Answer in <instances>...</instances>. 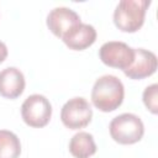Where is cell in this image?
<instances>
[{
    "label": "cell",
    "mask_w": 158,
    "mask_h": 158,
    "mask_svg": "<svg viewBox=\"0 0 158 158\" xmlns=\"http://www.w3.org/2000/svg\"><path fill=\"white\" fill-rule=\"evenodd\" d=\"M125 88L122 81L115 75H102L94 83L91 90V101L94 106L102 112L116 110L123 101Z\"/></svg>",
    "instance_id": "obj_1"
},
{
    "label": "cell",
    "mask_w": 158,
    "mask_h": 158,
    "mask_svg": "<svg viewBox=\"0 0 158 158\" xmlns=\"http://www.w3.org/2000/svg\"><path fill=\"white\" fill-rule=\"evenodd\" d=\"M149 0H121L114 11V23L122 32L138 31L146 17Z\"/></svg>",
    "instance_id": "obj_2"
},
{
    "label": "cell",
    "mask_w": 158,
    "mask_h": 158,
    "mask_svg": "<svg viewBox=\"0 0 158 158\" xmlns=\"http://www.w3.org/2000/svg\"><path fill=\"white\" fill-rule=\"evenodd\" d=\"M112 139L120 144H133L143 137L144 126L142 120L130 112L114 117L109 126Z\"/></svg>",
    "instance_id": "obj_3"
},
{
    "label": "cell",
    "mask_w": 158,
    "mask_h": 158,
    "mask_svg": "<svg viewBox=\"0 0 158 158\" xmlns=\"http://www.w3.org/2000/svg\"><path fill=\"white\" fill-rule=\"evenodd\" d=\"M21 116L26 125L30 127L46 126L52 116V105L49 100L40 94L30 95L21 106Z\"/></svg>",
    "instance_id": "obj_4"
},
{
    "label": "cell",
    "mask_w": 158,
    "mask_h": 158,
    "mask_svg": "<svg viewBox=\"0 0 158 158\" xmlns=\"http://www.w3.org/2000/svg\"><path fill=\"white\" fill-rule=\"evenodd\" d=\"M93 117L90 104L80 96L69 99L60 110V120L63 125L70 130H79L88 126Z\"/></svg>",
    "instance_id": "obj_5"
},
{
    "label": "cell",
    "mask_w": 158,
    "mask_h": 158,
    "mask_svg": "<svg viewBox=\"0 0 158 158\" xmlns=\"http://www.w3.org/2000/svg\"><path fill=\"white\" fill-rule=\"evenodd\" d=\"M99 57L104 64L126 70L135 59V49L125 42L109 41L100 47Z\"/></svg>",
    "instance_id": "obj_6"
},
{
    "label": "cell",
    "mask_w": 158,
    "mask_h": 158,
    "mask_svg": "<svg viewBox=\"0 0 158 158\" xmlns=\"http://www.w3.org/2000/svg\"><path fill=\"white\" fill-rule=\"evenodd\" d=\"M80 22L79 15L74 10L64 6L54 7L47 16V26L49 31L58 38H62L69 30Z\"/></svg>",
    "instance_id": "obj_7"
},
{
    "label": "cell",
    "mask_w": 158,
    "mask_h": 158,
    "mask_svg": "<svg viewBox=\"0 0 158 158\" xmlns=\"http://www.w3.org/2000/svg\"><path fill=\"white\" fill-rule=\"evenodd\" d=\"M157 69V57L153 52L143 49V48H136L135 49V59L132 64L123 70L125 75L130 79H143L147 77H151Z\"/></svg>",
    "instance_id": "obj_8"
},
{
    "label": "cell",
    "mask_w": 158,
    "mask_h": 158,
    "mask_svg": "<svg viewBox=\"0 0 158 158\" xmlns=\"http://www.w3.org/2000/svg\"><path fill=\"white\" fill-rule=\"evenodd\" d=\"M62 41L70 49L83 51L90 47L96 41V30L89 23L80 22L72 30H69L62 37Z\"/></svg>",
    "instance_id": "obj_9"
},
{
    "label": "cell",
    "mask_w": 158,
    "mask_h": 158,
    "mask_svg": "<svg viewBox=\"0 0 158 158\" xmlns=\"http://www.w3.org/2000/svg\"><path fill=\"white\" fill-rule=\"evenodd\" d=\"M25 77L15 67L5 68L0 72V95L6 99H16L25 90Z\"/></svg>",
    "instance_id": "obj_10"
},
{
    "label": "cell",
    "mask_w": 158,
    "mask_h": 158,
    "mask_svg": "<svg viewBox=\"0 0 158 158\" xmlns=\"http://www.w3.org/2000/svg\"><path fill=\"white\" fill-rule=\"evenodd\" d=\"M69 152L75 158H89L96 152V144L93 135L88 132L75 133L69 142Z\"/></svg>",
    "instance_id": "obj_11"
},
{
    "label": "cell",
    "mask_w": 158,
    "mask_h": 158,
    "mask_svg": "<svg viewBox=\"0 0 158 158\" xmlns=\"http://www.w3.org/2000/svg\"><path fill=\"white\" fill-rule=\"evenodd\" d=\"M21 143L19 137L7 130H0V158H19Z\"/></svg>",
    "instance_id": "obj_12"
},
{
    "label": "cell",
    "mask_w": 158,
    "mask_h": 158,
    "mask_svg": "<svg viewBox=\"0 0 158 158\" xmlns=\"http://www.w3.org/2000/svg\"><path fill=\"white\" fill-rule=\"evenodd\" d=\"M157 93H158V85L152 84L144 89L143 95H142L146 107L154 115L158 112V95H157Z\"/></svg>",
    "instance_id": "obj_13"
},
{
    "label": "cell",
    "mask_w": 158,
    "mask_h": 158,
    "mask_svg": "<svg viewBox=\"0 0 158 158\" xmlns=\"http://www.w3.org/2000/svg\"><path fill=\"white\" fill-rule=\"evenodd\" d=\"M7 57V47L4 42L0 41V63H2Z\"/></svg>",
    "instance_id": "obj_14"
}]
</instances>
